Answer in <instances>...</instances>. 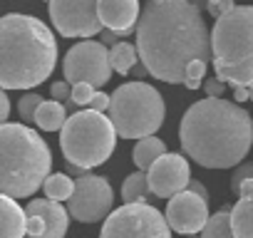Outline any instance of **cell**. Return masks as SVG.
I'll return each mask as SVG.
<instances>
[{
  "instance_id": "4",
  "label": "cell",
  "mask_w": 253,
  "mask_h": 238,
  "mask_svg": "<svg viewBox=\"0 0 253 238\" xmlns=\"http://www.w3.org/2000/svg\"><path fill=\"white\" fill-rule=\"evenodd\" d=\"M52 169V152L47 142L25 124L0 127V196H33Z\"/></svg>"
},
{
  "instance_id": "32",
  "label": "cell",
  "mask_w": 253,
  "mask_h": 238,
  "mask_svg": "<svg viewBox=\"0 0 253 238\" xmlns=\"http://www.w3.org/2000/svg\"><path fill=\"white\" fill-rule=\"evenodd\" d=\"M8 117H10V99H8L5 89H0V127L8 124Z\"/></svg>"
},
{
  "instance_id": "12",
  "label": "cell",
  "mask_w": 253,
  "mask_h": 238,
  "mask_svg": "<svg viewBox=\"0 0 253 238\" xmlns=\"http://www.w3.org/2000/svg\"><path fill=\"white\" fill-rule=\"evenodd\" d=\"M191 181V166L189 159L181 154H171L167 152L164 157H159L152 169L147 171V184L149 191L159 198H174L176 194L186 191Z\"/></svg>"
},
{
  "instance_id": "6",
  "label": "cell",
  "mask_w": 253,
  "mask_h": 238,
  "mask_svg": "<svg viewBox=\"0 0 253 238\" xmlns=\"http://www.w3.org/2000/svg\"><path fill=\"white\" fill-rule=\"evenodd\" d=\"M109 122L122 139H147L159 132L167 117L164 97L154 84L126 82L109 94Z\"/></svg>"
},
{
  "instance_id": "13",
  "label": "cell",
  "mask_w": 253,
  "mask_h": 238,
  "mask_svg": "<svg viewBox=\"0 0 253 238\" xmlns=\"http://www.w3.org/2000/svg\"><path fill=\"white\" fill-rule=\"evenodd\" d=\"M164 218H167L169 231L194 236V233L204 231V226L209 221V203L191 191H181L174 198H169Z\"/></svg>"
},
{
  "instance_id": "31",
  "label": "cell",
  "mask_w": 253,
  "mask_h": 238,
  "mask_svg": "<svg viewBox=\"0 0 253 238\" xmlns=\"http://www.w3.org/2000/svg\"><path fill=\"white\" fill-rule=\"evenodd\" d=\"M89 109L104 114V112L109 109V94H104V92H94V97H92V102H89Z\"/></svg>"
},
{
  "instance_id": "38",
  "label": "cell",
  "mask_w": 253,
  "mask_h": 238,
  "mask_svg": "<svg viewBox=\"0 0 253 238\" xmlns=\"http://www.w3.org/2000/svg\"><path fill=\"white\" fill-rule=\"evenodd\" d=\"M248 99H251V102H253V84H251V87H248Z\"/></svg>"
},
{
  "instance_id": "34",
  "label": "cell",
  "mask_w": 253,
  "mask_h": 238,
  "mask_svg": "<svg viewBox=\"0 0 253 238\" xmlns=\"http://www.w3.org/2000/svg\"><path fill=\"white\" fill-rule=\"evenodd\" d=\"M122 35H117V33H112V30H102V38H99V45H119L122 40H119Z\"/></svg>"
},
{
  "instance_id": "15",
  "label": "cell",
  "mask_w": 253,
  "mask_h": 238,
  "mask_svg": "<svg viewBox=\"0 0 253 238\" xmlns=\"http://www.w3.org/2000/svg\"><path fill=\"white\" fill-rule=\"evenodd\" d=\"M25 216H38L45 226L42 238H65L70 228V213L62 203L47 201V198H33L25 206Z\"/></svg>"
},
{
  "instance_id": "25",
  "label": "cell",
  "mask_w": 253,
  "mask_h": 238,
  "mask_svg": "<svg viewBox=\"0 0 253 238\" xmlns=\"http://www.w3.org/2000/svg\"><path fill=\"white\" fill-rule=\"evenodd\" d=\"M243 181H253V161H243V164H238L233 169V174H231V191L236 196H238V189H241Z\"/></svg>"
},
{
  "instance_id": "19",
  "label": "cell",
  "mask_w": 253,
  "mask_h": 238,
  "mask_svg": "<svg viewBox=\"0 0 253 238\" xmlns=\"http://www.w3.org/2000/svg\"><path fill=\"white\" fill-rule=\"evenodd\" d=\"M67 122V112H65V104L55 102V99H45L40 107H38V114H35V124L42 129V132H60Z\"/></svg>"
},
{
  "instance_id": "23",
  "label": "cell",
  "mask_w": 253,
  "mask_h": 238,
  "mask_svg": "<svg viewBox=\"0 0 253 238\" xmlns=\"http://www.w3.org/2000/svg\"><path fill=\"white\" fill-rule=\"evenodd\" d=\"M201 238H233V231H231V208H221L213 216H209V221H206V226L201 231Z\"/></svg>"
},
{
  "instance_id": "26",
  "label": "cell",
  "mask_w": 253,
  "mask_h": 238,
  "mask_svg": "<svg viewBox=\"0 0 253 238\" xmlns=\"http://www.w3.org/2000/svg\"><path fill=\"white\" fill-rule=\"evenodd\" d=\"M94 92H97V89H94L92 84H75V87H72V94H70V102H72L75 107H89Z\"/></svg>"
},
{
  "instance_id": "29",
  "label": "cell",
  "mask_w": 253,
  "mask_h": 238,
  "mask_svg": "<svg viewBox=\"0 0 253 238\" xmlns=\"http://www.w3.org/2000/svg\"><path fill=\"white\" fill-rule=\"evenodd\" d=\"M201 87L206 89V97H211V99H221V97H223V92H226V84H223V82H218L216 77L206 79Z\"/></svg>"
},
{
  "instance_id": "27",
  "label": "cell",
  "mask_w": 253,
  "mask_h": 238,
  "mask_svg": "<svg viewBox=\"0 0 253 238\" xmlns=\"http://www.w3.org/2000/svg\"><path fill=\"white\" fill-rule=\"evenodd\" d=\"M204 8L209 10V15H213L218 20V18L228 15L236 8V3H231V0H209V3H204Z\"/></svg>"
},
{
  "instance_id": "36",
  "label": "cell",
  "mask_w": 253,
  "mask_h": 238,
  "mask_svg": "<svg viewBox=\"0 0 253 238\" xmlns=\"http://www.w3.org/2000/svg\"><path fill=\"white\" fill-rule=\"evenodd\" d=\"M129 75H134V77H137V82H142V77H144V75H149V72L144 70V65H137V67H134Z\"/></svg>"
},
{
  "instance_id": "39",
  "label": "cell",
  "mask_w": 253,
  "mask_h": 238,
  "mask_svg": "<svg viewBox=\"0 0 253 238\" xmlns=\"http://www.w3.org/2000/svg\"><path fill=\"white\" fill-rule=\"evenodd\" d=\"M189 238H194V236H189Z\"/></svg>"
},
{
  "instance_id": "35",
  "label": "cell",
  "mask_w": 253,
  "mask_h": 238,
  "mask_svg": "<svg viewBox=\"0 0 253 238\" xmlns=\"http://www.w3.org/2000/svg\"><path fill=\"white\" fill-rule=\"evenodd\" d=\"M233 99H236V104H241V102H248V89H246V87H238V89H233Z\"/></svg>"
},
{
  "instance_id": "28",
  "label": "cell",
  "mask_w": 253,
  "mask_h": 238,
  "mask_svg": "<svg viewBox=\"0 0 253 238\" xmlns=\"http://www.w3.org/2000/svg\"><path fill=\"white\" fill-rule=\"evenodd\" d=\"M45 233V226L38 216H25V236L28 238H42Z\"/></svg>"
},
{
  "instance_id": "1",
  "label": "cell",
  "mask_w": 253,
  "mask_h": 238,
  "mask_svg": "<svg viewBox=\"0 0 253 238\" xmlns=\"http://www.w3.org/2000/svg\"><path fill=\"white\" fill-rule=\"evenodd\" d=\"M134 33L144 70L162 82L184 84L194 60L211 62V33L201 5L191 0H149Z\"/></svg>"
},
{
  "instance_id": "37",
  "label": "cell",
  "mask_w": 253,
  "mask_h": 238,
  "mask_svg": "<svg viewBox=\"0 0 253 238\" xmlns=\"http://www.w3.org/2000/svg\"><path fill=\"white\" fill-rule=\"evenodd\" d=\"M67 171H70V174H75L77 179L87 176V171H84V169H80V166H72V164H67ZM70 174H67V176H70Z\"/></svg>"
},
{
  "instance_id": "3",
  "label": "cell",
  "mask_w": 253,
  "mask_h": 238,
  "mask_svg": "<svg viewBox=\"0 0 253 238\" xmlns=\"http://www.w3.org/2000/svg\"><path fill=\"white\" fill-rule=\"evenodd\" d=\"M57 65L52 30L33 15L8 13L0 18V89H33Z\"/></svg>"
},
{
  "instance_id": "8",
  "label": "cell",
  "mask_w": 253,
  "mask_h": 238,
  "mask_svg": "<svg viewBox=\"0 0 253 238\" xmlns=\"http://www.w3.org/2000/svg\"><path fill=\"white\" fill-rule=\"evenodd\" d=\"M99 238H171L164 213L149 203H124L104 218Z\"/></svg>"
},
{
  "instance_id": "17",
  "label": "cell",
  "mask_w": 253,
  "mask_h": 238,
  "mask_svg": "<svg viewBox=\"0 0 253 238\" xmlns=\"http://www.w3.org/2000/svg\"><path fill=\"white\" fill-rule=\"evenodd\" d=\"M0 238H25V208L8 196H0Z\"/></svg>"
},
{
  "instance_id": "24",
  "label": "cell",
  "mask_w": 253,
  "mask_h": 238,
  "mask_svg": "<svg viewBox=\"0 0 253 238\" xmlns=\"http://www.w3.org/2000/svg\"><path fill=\"white\" fill-rule=\"evenodd\" d=\"M45 99L38 94V92H28L25 97H20V102H18V114H20V119L25 122V127L28 124H35V114H38V107L42 104Z\"/></svg>"
},
{
  "instance_id": "7",
  "label": "cell",
  "mask_w": 253,
  "mask_h": 238,
  "mask_svg": "<svg viewBox=\"0 0 253 238\" xmlns=\"http://www.w3.org/2000/svg\"><path fill=\"white\" fill-rule=\"evenodd\" d=\"M60 147L67 164L89 171L112 157L117 147V132L109 117L92 109H80L67 117L65 127L60 129Z\"/></svg>"
},
{
  "instance_id": "5",
  "label": "cell",
  "mask_w": 253,
  "mask_h": 238,
  "mask_svg": "<svg viewBox=\"0 0 253 238\" xmlns=\"http://www.w3.org/2000/svg\"><path fill=\"white\" fill-rule=\"evenodd\" d=\"M211 62L223 84H253V5H236L211 30Z\"/></svg>"
},
{
  "instance_id": "16",
  "label": "cell",
  "mask_w": 253,
  "mask_h": 238,
  "mask_svg": "<svg viewBox=\"0 0 253 238\" xmlns=\"http://www.w3.org/2000/svg\"><path fill=\"white\" fill-rule=\"evenodd\" d=\"M233 238H253V181H243L238 189V203L231 208Z\"/></svg>"
},
{
  "instance_id": "30",
  "label": "cell",
  "mask_w": 253,
  "mask_h": 238,
  "mask_svg": "<svg viewBox=\"0 0 253 238\" xmlns=\"http://www.w3.org/2000/svg\"><path fill=\"white\" fill-rule=\"evenodd\" d=\"M50 92H52V99L62 104V102H70V94H72V87H70V84H67V82L62 79V82H55V84L50 87Z\"/></svg>"
},
{
  "instance_id": "14",
  "label": "cell",
  "mask_w": 253,
  "mask_h": 238,
  "mask_svg": "<svg viewBox=\"0 0 253 238\" xmlns=\"http://www.w3.org/2000/svg\"><path fill=\"white\" fill-rule=\"evenodd\" d=\"M139 3L137 0H102L97 3V18L102 23L104 30H112L122 38L132 35L134 33V25L139 23Z\"/></svg>"
},
{
  "instance_id": "11",
  "label": "cell",
  "mask_w": 253,
  "mask_h": 238,
  "mask_svg": "<svg viewBox=\"0 0 253 238\" xmlns=\"http://www.w3.org/2000/svg\"><path fill=\"white\" fill-rule=\"evenodd\" d=\"M50 20L62 38H84L102 33V23L97 18V3L92 0H50L47 3Z\"/></svg>"
},
{
  "instance_id": "10",
  "label": "cell",
  "mask_w": 253,
  "mask_h": 238,
  "mask_svg": "<svg viewBox=\"0 0 253 238\" xmlns=\"http://www.w3.org/2000/svg\"><path fill=\"white\" fill-rule=\"evenodd\" d=\"M114 191L104 176L87 174L75 181V191L67 201V213L80 223H99L112 213Z\"/></svg>"
},
{
  "instance_id": "9",
  "label": "cell",
  "mask_w": 253,
  "mask_h": 238,
  "mask_svg": "<svg viewBox=\"0 0 253 238\" xmlns=\"http://www.w3.org/2000/svg\"><path fill=\"white\" fill-rule=\"evenodd\" d=\"M62 72L70 87L75 84H92V87L99 84L102 87L112 77L109 50L99 45L97 40H82L67 50L62 60Z\"/></svg>"
},
{
  "instance_id": "2",
  "label": "cell",
  "mask_w": 253,
  "mask_h": 238,
  "mask_svg": "<svg viewBox=\"0 0 253 238\" xmlns=\"http://www.w3.org/2000/svg\"><path fill=\"white\" fill-rule=\"evenodd\" d=\"M184 154L204 169H231L243 164L253 147V117L228 99L194 102L179 124Z\"/></svg>"
},
{
  "instance_id": "20",
  "label": "cell",
  "mask_w": 253,
  "mask_h": 238,
  "mask_svg": "<svg viewBox=\"0 0 253 238\" xmlns=\"http://www.w3.org/2000/svg\"><path fill=\"white\" fill-rule=\"evenodd\" d=\"M137 60H139L137 47L129 45V42H124V40H122L119 45L109 47V67H112V72L129 75V72L137 67Z\"/></svg>"
},
{
  "instance_id": "33",
  "label": "cell",
  "mask_w": 253,
  "mask_h": 238,
  "mask_svg": "<svg viewBox=\"0 0 253 238\" xmlns=\"http://www.w3.org/2000/svg\"><path fill=\"white\" fill-rule=\"evenodd\" d=\"M186 191H191V194H196L199 198H204L206 203H209V191H206V186L199 181V179H191L189 181V186H186Z\"/></svg>"
},
{
  "instance_id": "21",
  "label": "cell",
  "mask_w": 253,
  "mask_h": 238,
  "mask_svg": "<svg viewBox=\"0 0 253 238\" xmlns=\"http://www.w3.org/2000/svg\"><path fill=\"white\" fill-rule=\"evenodd\" d=\"M149 184H147V174L134 171L124 179L122 186V201L124 203H149Z\"/></svg>"
},
{
  "instance_id": "22",
  "label": "cell",
  "mask_w": 253,
  "mask_h": 238,
  "mask_svg": "<svg viewBox=\"0 0 253 238\" xmlns=\"http://www.w3.org/2000/svg\"><path fill=\"white\" fill-rule=\"evenodd\" d=\"M42 191H45V198L47 201H55V203L70 201V196L75 191V181L67 174H50L45 179V184H42Z\"/></svg>"
},
{
  "instance_id": "18",
  "label": "cell",
  "mask_w": 253,
  "mask_h": 238,
  "mask_svg": "<svg viewBox=\"0 0 253 238\" xmlns=\"http://www.w3.org/2000/svg\"><path fill=\"white\" fill-rule=\"evenodd\" d=\"M167 154V142L159 139V137H147V139H139L132 149V161L137 166V171L147 174L152 169V164Z\"/></svg>"
}]
</instances>
